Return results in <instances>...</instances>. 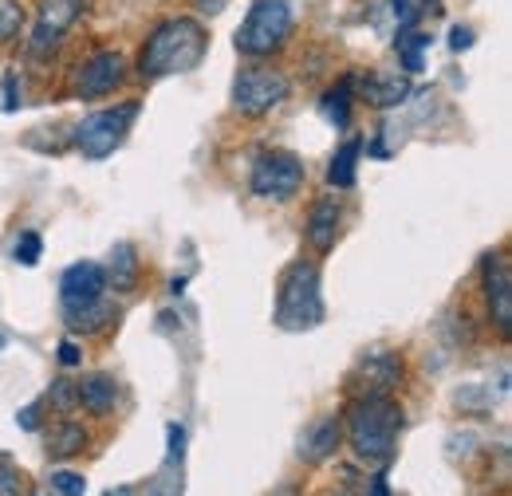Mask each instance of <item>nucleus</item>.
I'll return each mask as SVG.
<instances>
[{
	"label": "nucleus",
	"mask_w": 512,
	"mask_h": 496,
	"mask_svg": "<svg viewBox=\"0 0 512 496\" xmlns=\"http://www.w3.org/2000/svg\"><path fill=\"white\" fill-rule=\"evenodd\" d=\"M351 103H355V79L351 75H343L335 87H327V95H323V115H327V123H335L339 130H347L351 126Z\"/></svg>",
	"instance_id": "nucleus-19"
},
{
	"label": "nucleus",
	"mask_w": 512,
	"mask_h": 496,
	"mask_svg": "<svg viewBox=\"0 0 512 496\" xmlns=\"http://www.w3.org/2000/svg\"><path fill=\"white\" fill-rule=\"evenodd\" d=\"M83 8H87V0H40L36 28L28 36V52L32 56H52L64 44L67 32L75 28V20L83 16Z\"/></svg>",
	"instance_id": "nucleus-8"
},
{
	"label": "nucleus",
	"mask_w": 512,
	"mask_h": 496,
	"mask_svg": "<svg viewBox=\"0 0 512 496\" xmlns=\"http://www.w3.org/2000/svg\"><path fill=\"white\" fill-rule=\"evenodd\" d=\"M355 398L363 394H394L402 386V359L398 351H386V347H375L359 359V371H355Z\"/></svg>",
	"instance_id": "nucleus-11"
},
{
	"label": "nucleus",
	"mask_w": 512,
	"mask_h": 496,
	"mask_svg": "<svg viewBox=\"0 0 512 496\" xmlns=\"http://www.w3.org/2000/svg\"><path fill=\"white\" fill-rule=\"evenodd\" d=\"M339 221H343V205L335 197H320L304 221V241L316 252H331L339 241Z\"/></svg>",
	"instance_id": "nucleus-14"
},
{
	"label": "nucleus",
	"mask_w": 512,
	"mask_h": 496,
	"mask_svg": "<svg viewBox=\"0 0 512 496\" xmlns=\"http://www.w3.org/2000/svg\"><path fill=\"white\" fill-rule=\"evenodd\" d=\"M52 402H56V410L60 414H71L75 406H79V394H75V382H67V378H56V386H52V394H48Z\"/></svg>",
	"instance_id": "nucleus-26"
},
{
	"label": "nucleus",
	"mask_w": 512,
	"mask_h": 496,
	"mask_svg": "<svg viewBox=\"0 0 512 496\" xmlns=\"http://www.w3.org/2000/svg\"><path fill=\"white\" fill-rule=\"evenodd\" d=\"M359 154H363V142H359V138H347V142H343V146L335 150L331 166H327V182H331L335 189H351V186H355Z\"/></svg>",
	"instance_id": "nucleus-20"
},
{
	"label": "nucleus",
	"mask_w": 512,
	"mask_h": 496,
	"mask_svg": "<svg viewBox=\"0 0 512 496\" xmlns=\"http://www.w3.org/2000/svg\"><path fill=\"white\" fill-rule=\"evenodd\" d=\"M367 496H390V481H386V469H379L375 477H371V489Z\"/></svg>",
	"instance_id": "nucleus-33"
},
{
	"label": "nucleus",
	"mask_w": 512,
	"mask_h": 496,
	"mask_svg": "<svg viewBox=\"0 0 512 496\" xmlns=\"http://www.w3.org/2000/svg\"><path fill=\"white\" fill-rule=\"evenodd\" d=\"M123 79H127L123 52H95L75 67L71 95L75 99H107V95H115V87H123Z\"/></svg>",
	"instance_id": "nucleus-9"
},
{
	"label": "nucleus",
	"mask_w": 512,
	"mask_h": 496,
	"mask_svg": "<svg viewBox=\"0 0 512 496\" xmlns=\"http://www.w3.org/2000/svg\"><path fill=\"white\" fill-rule=\"evenodd\" d=\"M304 178H308V170L292 150H264V154H256L249 189L260 201H292L304 189Z\"/></svg>",
	"instance_id": "nucleus-7"
},
{
	"label": "nucleus",
	"mask_w": 512,
	"mask_h": 496,
	"mask_svg": "<svg viewBox=\"0 0 512 496\" xmlns=\"http://www.w3.org/2000/svg\"><path fill=\"white\" fill-rule=\"evenodd\" d=\"M83 445H87V430H83L79 422H56V426L44 434V453H48L52 461L75 457Z\"/></svg>",
	"instance_id": "nucleus-18"
},
{
	"label": "nucleus",
	"mask_w": 512,
	"mask_h": 496,
	"mask_svg": "<svg viewBox=\"0 0 512 496\" xmlns=\"http://www.w3.org/2000/svg\"><path fill=\"white\" fill-rule=\"evenodd\" d=\"M449 44H453V52H461V48L473 44V32H469V28H453V40H449Z\"/></svg>",
	"instance_id": "nucleus-34"
},
{
	"label": "nucleus",
	"mask_w": 512,
	"mask_h": 496,
	"mask_svg": "<svg viewBox=\"0 0 512 496\" xmlns=\"http://www.w3.org/2000/svg\"><path fill=\"white\" fill-rule=\"evenodd\" d=\"M0 496H24V481L8 461H0Z\"/></svg>",
	"instance_id": "nucleus-28"
},
{
	"label": "nucleus",
	"mask_w": 512,
	"mask_h": 496,
	"mask_svg": "<svg viewBox=\"0 0 512 496\" xmlns=\"http://www.w3.org/2000/svg\"><path fill=\"white\" fill-rule=\"evenodd\" d=\"M359 95H363L371 107L390 111V107H398V103H406V99L414 95V83H410V75H402V71H371V75L359 79Z\"/></svg>",
	"instance_id": "nucleus-13"
},
{
	"label": "nucleus",
	"mask_w": 512,
	"mask_h": 496,
	"mask_svg": "<svg viewBox=\"0 0 512 496\" xmlns=\"http://www.w3.org/2000/svg\"><path fill=\"white\" fill-rule=\"evenodd\" d=\"M209 52V28L197 16H170L162 20L142 52H138V75L142 79H166V75H186Z\"/></svg>",
	"instance_id": "nucleus-1"
},
{
	"label": "nucleus",
	"mask_w": 512,
	"mask_h": 496,
	"mask_svg": "<svg viewBox=\"0 0 512 496\" xmlns=\"http://www.w3.org/2000/svg\"><path fill=\"white\" fill-rule=\"evenodd\" d=\"M347 445L355 449L359 461L386 465L398 453L402 437V406L390 394H363L347 406Z\"/></svg>",
	"instance_id": "nucleus-2"
},
{
	"label": "nucleus",
	"mask_w": 512,
	"mask_h": 496,
	"mask_svg": "<svg viewBox=\"0 0 512 496\" xmlns=\"http://www.w3.org/2000/svg\"><path fill=\"white\" fill-rule=\"evenodd\" d=\"M111 319H115V308L107 304V296H103V300H95V304H87V308L64 311L67 331H103Z\"/></svg>",
	"instance_id": "nucleus-22"
},
{
	"label": "nucleus",
	"mask_w": 512,
	"mask_h": 496,
	"mask_svg": "<svg viewBox=\"0 0 512 496\" xmlns=\"http://www.w3.org/2000/svg\"><path fill=\"white\" fill-rule=\"evenodd\" d=\"M79 359H83L79 347H75L71 339H64V343H60V363H64V367H79Z\"/></svg>",
	"instance_id": "nucleus-31"
},
{
	"label": "nucleus",
	"mask_w": 512,
	"mask_h": 496,
	"mask_svg": "<svg viewBox=\"0 0 512 496\" xmlns=\"http://www.w3.org/2000/svg\"><path fill=\"white\" fill-rule=\"evenodd\" d=\"M292 83L288 75H280L276 67H241L233 79V111L245 119H264L268 111H276L288 99Z\"/></svg>",
	"instance_id": "nucleus-6"
},
{
	"label": "nucleus",
	"mask_w": 512,
	"mask_h": 496,
	"mask_svg": "<svg viewBox=\"0 0 512 496\" xmlns=\"http://www.w3.org/2000/svg\"><path fill=\"white\" fill-rule=\"evenodd\" d=\"M40 256H44V237H40V233H20V241H16V260H20L24 268H32V264H40Z\"/></svg>",
	"instance_id": "nucleus-24"
},
{
	"label": "nucleus",
	"mask_w": 512,
	"mask_h": 496,
	"mask_svg": "<svg viewBox=\"0 0 512 496\" xmlns=\"http://www.w3.org/2000/svg\"><path fill=\"white\" fill-rule=\"evenodd\" d=\"M430 40H434V36H426V32H418V28L402 32V36L394 40V52H398V60H402V75H418V71L426 67V48H430Z\"/></svg>",
	"instance_id": "nucleus-21"
},
{
	"label": "nucleus",
	"mask_w": 512,
	"mask_h": 496,
	"mask_svg": "<svg viewBox=\"0 0 512 496\" xmlns=\"http://www.w3.org/2000/svg\"><path fill=\"white\" fill-rule=\"evenodd\" d=\"M272 319L284 331H312L323 323L320 268L312 260L288 264V272L280 276V288H276V315Z\"/></svg>",
	"instance_id": "nucleus-3"
},
{
	"label": "nucleus",
	"mask_w": 512,
	"mask_h": 496,
	"mask_svg": "<svg viewBox=\"0 0 512 496\" xmlns=\"http://www.w3.org/2000/svg\"><path fill=\"white\" fill-rule=\"evenodd\" d=\"M52 489H56L60 496H83L87 493V481H83V473L60 469V473H52Z\"/></svg>",
	"instance_id": "nucleus-25"
},
{
	"label": "nucleus",
	"mask_w": 512,
	"mask_h": 496,
	"mask_svg": "<svg viewBox=\"0 0 512 496\" xmlns=\"http://www.w3.org/2000/svg\"><path fill=\"white\" fill-rule=\"evenodd\" d=\"M339 445H343V422L339 418H320V422L308 426V434L300 441V457L308 465H323L339 453Z\"/></svg>",
	"instance_id": "nucleus-15"
},
{
	"label": "nucleus",
	"mask_w": 512,
	"mask_h": 496,
	"mask_svg": "<svg viewBox=\"0 0 512 496\" xmlns=\"http://www.w3.org/2000/svg\"><path fill=\"white\" fill-rule=\"evenodd\" d=\"M40 410H44V402H32V406H24V410L16 414L20 430H40Z\"/></svg>",
	"instance_id": "nucleus-29"
},
{
	"label": "nucleus",
	"mask_w": 512,
	"mask_h": 496,
	"mask_svg": "<svg viewBox=\"0 0 512 496\" xmlns=\"http://www.w3.org/2000/svg\"><path fill=\"white\" fill-rule=\"evenodd\" d=\"M107 496H134V493H130V489H111Z\"/></svg>",
	"instance_id": "nucleus-35"
},
{
	"label": "nucleus",
	"mask_w": 512,
	"mask_h": 496,
	"mask_svg": "<svg viewBox=\"0 0 512 496\" xmlns=\"http://www.w3.org/2000/svg\"><path fill=\"white\" fill-rule=\"evenodd\" d=\"M481 280H485V300L493 311L497 331L509 339L512 335V268L505 252H489L481 264Z\"/></svg>",
	"instance_id": "nucleus-10"
},
{
	"label": "nucleus",
	"mask_w": 512,
	"mask_h": 496,
	"mask_svg": "<svg viewBox=\"0 0 512 496\" xmlns=\"http://www.w3.org/2000/svg\"><path fill=\"white\" fill-rule=\"evenodd\" d=\"M292 28H296V12L288 0H253L249 16L233 36V48L249 60H268L292 40Z\"/></svg>",
	"instance_id": "nucleus-4"
},
{
	"label": "nucleus",
	"mask_w": 512,
	"mask_h": 496,
	"mask_svg": "<svg viewBox=\"0 0 512 496\" xmlns=\"http://www.w3.org/2000/svg\"><path fill=\"white\" fill-rule=\"evenodd\" d=\"M28 12L20 0H0V44H12L16 36H24Z\"/></svg>",
	"instance_id": "nucleus-23"
},
{
	"label": "nucleus",
	"mask_w": 512,
	"mask_h": 496,
	"mask_svg": "<svg viewBox=\"0 0 512 496\" xmlns=\"http://www.w3.org/2000/svg\"><path fill=\"white\" fill-rule=\"evenodd\" d=\"M182 453H186V430L170 426V461H182Z\"/></svg>",
	"instance_id": "nucleus-30"
},
{
	"label": "nucleus",
	"mask_w": 512,
	"mask_h": 496,
	"mask_svg": "<svg viewBox=\"0 0 512 496\" xmlns=\"http://www.w3.org/2000/svg\"><path fill=\"white\" fill-rule=\"evenodd\" d=\"M134 119H138V103H119V107L95 111V115H87L83 123L75 126L71 142H75V150H79L87 162H103V158H111V154L127 142Z\"/></svg>",
	"instance_id": "nucleus-5"
},
{
	"label": "nucleus",
	"mask_w": 512,
	"mask_h": 496,
	"mask_svg": "<svg viewBox=\"0 0 512 496\" xmlns=\"http://www.w3.org/2000/svg\"><path fill=\"white\" fill-rule=\"evenodd\" d=\"M225 4H229V0H193V8H197L201 16H217V12H225Z\"/></svg>",
	"instance_id": "nucleus-32"
},
{
	"label": "nucleus",
	"mask_w": 512,
	"mask_h": 496,
	"mask_svg": "<svg viewBox=\"0 0 512 496\" xmlns=\"http://www.w3.org/2000/svg\"><path fill=\"white\" fill-rule=\"evenodd\" d=\"M390 8H394V16H398V24L414 28V24H418V16L426 12V0H390Z\"/></svg>",
	"instance_id": "nucleus-27"
},
{
	"label": "nucleus",
	"mask_w": 512,
	"mask_h": 496,
	"mask_svg": "<svg viewBox=\"0 0 512 496\" xmlns=\"http://www.w3.org/2000/svg\"><path fill=\"white\" fill-rule=\"evenodd\" d=\"M75 394H79V406L95 418H107L119 402V382L111 374H87L83 382H75Z\"/></svg>",
	"instance_id": "nucleus-16"
},
{
	"label": "nucleus",
	"mask_w": 512,
	"mask_h": 496,
	"mask_svg": "<svg viewBox=\"0 0 512 496\" xmlns=\"http://www.w3.org/2000/svg\"><path fill=\"white\" fill-rule=\"evenodd\" d=\"M103 272H107V288L115 284V292H134L138 288V272H142L138 248L130 245V241H119V245L111 248V264Z\"/></svg>",
	"instance_id": "nucleus-17"
},
{
	"label": "nucleus",
	"mask_w": 512,
	"mask_h": 496,
	"mask_svg": "<svg viewBox=\"0 0 512 496\" xmlns=\"http://www.w3.org/2000/svg\"><path fill=\"white\" fill-rule=\"evenodd\" d=\"M103 296H107V272L95 260H79L60 276V304H64V311L87 308V304H95Z\"/></svg>",
	"instance_id": "nucleus-12"
}]
</instances>
